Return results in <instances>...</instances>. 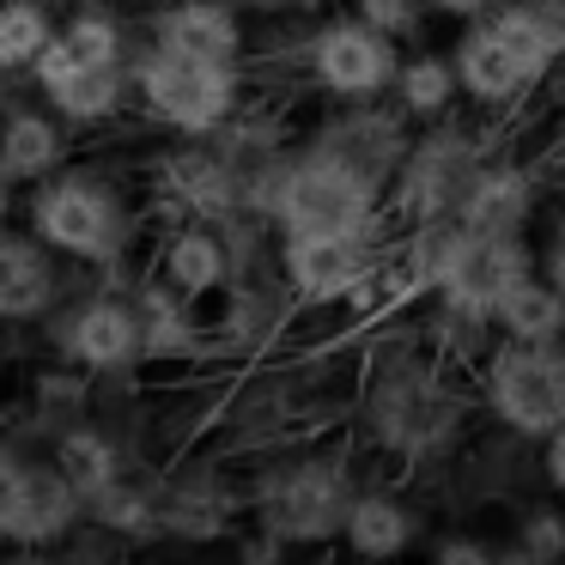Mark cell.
Instances as JSON below:
<instances>
[{"label": "cell", "mask_w": 565, "mask_h": 565, "mask_svg": "<svg viewBox=\"0 0 565 565\" xmlns=\"http://www.w3.org/2000/svg\"><path fill=\"white\" fill-rule=\"evenodd\" d=\"M31 468H38V444L13 438V431H0V547H13V541H19Z\"/></svg>", "instance_id": "28"}, {"label": "cell", "mask_w": 565, "mask_h": 565, "mask_svg": "<svg viewBox=\"0 0 565 565\" xmlns=\"http://www.w3.org/2000/svg\"><path fill=\"white\" fill-rule=\"evenodd\" d=\"M305 140L322 147V152H334V159L353 164V171L377 177V183L390 189L395 164H402L407 140H414V122H407L390 98H359V104H334Z\"/></svg>", "instance_id": "18"}, {"label": "cell", "mask_w": 565, "mask_h": 565, "mask_svg": "<svg viewBox=\"0 0 565 565\" xmlns=\"http://www.w3.org/2000/svg\"><path fill=\"white\" fill-rule=\"evenodd\" d=\"M249 13L237 0H159L147 19H140V38L164 43L177 55H195V62H220V67H244L249 74Z\"/></svg>", "instance_id": "17"}, {"label": "cell", "mask_w": 565, "mask_h": 565, "mask_svg": "<svg viewBox=\"0 0 565 565\" xmlns=\"http://www.w3.org/2000/svg\"><path fill=\"white\" fill-rule=\"evenodd\" d=\"M38 341L50 359L86 371V377H135L140 365V317L128 280H104V286H79L74 298L50 310L38 322Z\"/></svg>", "instance_id": "9"}, {"label": "cell", "mask_w": 565, "mask_h": 565, "mask_svg": "<svg viewBox=\"0 0 565 565\" xmlns=\"http://www.w3.org/2000/svg\"><path fill=\"white\" fill-rule=\"evenodd\" d=\"M147 201H152V213H164V225L171 220H213L220 225L232 213H249V183L207 135L201 140L177 135L147 164Z\"/></svg>", "instance_id": "12"}, {"label": "cell", "mask_w": 565, "mask_h": 565, "mask_svg": "<svg viewBox=\"0 0 565 565\" xmlns=\"http://www.w3.org/2000/svg\"><path fill=\"white\" fill-rule=\"evenodd\" d=\"M55 25H62V13L50 0H0V67L7 74H31V62L55 38Z\"/></svg>", "instance_id": "26"}, {"label": "cell", "mask_w": 565, "mask_h": 565, "mask_svg": "<svg viewBox=\"0 0 565 565\" xmlns=\"http://www.w3.org/2000/svg\"><path fill=\"white\" fill-rule=\"evenodd\" d=\"M359 462L347 444H292V450L268 456L262 475L244 487V511L262 535H274L286 553L329 547L341 535V516L359 492Z\"/></svg>", "instance_id": "3"}, {"label": "cell", "mask_w": 565, "mask_h": 565, "mask_svg": "<svg viewBox=\"0 0 565 565\" xmlns=\"http://www.w3.org/2000/svg\"><path fill=\"white\" fill-rule=\"evenodd\" d=\"M86 280L92 268L55 256L31 225H0V329H38Z\"/></svg>", "instance_id": "14"}, {"label": "cell", "mask_w": 565, "mask_h": 565, "mask_svg": "<svg viewBox=\"0 0 565 565\" xmlns=\"http://www.w3.org/2000/svg\"><path fill=\"white\" fill-rule=\"evenodd\" d=\"M274 268L298 310H341L347 292L390 268V237L383 225H353V232H274Z\"/></svg>", "instance_id": "10"}, {"label": "cell", "mask_w": 565, "mask_h": 565, "mask_svg": "<svg viewBox=\"0 0 565 565\" xmlns=\"http://www.w3.org/2000/svg\"><path fill=\"white\" fill-rule=\"evenodd\" d=\"M535 450H541V456H535V468H541V487H547L553 499L565 504V426H553L547 438L535 444Z\"/></svg>", "instance_id": "32"}, {"label": "cell", "mask_w": 565, "mask_h": 565, "mask_svg": "<svg viewBox=\"0 0 565 565\" xmlns=\"http://www.w3.org/2000/svg\"><path fill=\"white\" fill-rule=\"evenodd\" d=\"M249 213H262L274 232H353V225H390V189L298 140L256 171Z\"/></svg>", "instance_id": "4"}, {"label": "cell", "mask_w": 565, "mask_h": 565, "mask_svg": "<svg viewBox=\"0 0 565 565\" xmlns=\"http://www.w3.org/2000/svg\"><path fill=\"white\" fill-rule=\"evenodd\" d=\"M19 98H31V74H7V67H0V116L13 110Z\"/></svg>", "instance_id": "36"}, {"label": "cell", "mask_w": 565, "mask_h": 565, "mask_svg": "<svg viewBox=\"0 0 565 565\" xmlns=\"http://www.w3.org/2000/svg\"><path fill=\"white\" fill-rule=\"evenodd\" d=\"M426 535H431V516L407 487H395V480H359V492H353V504H347L341 535L334 541H341L353 559L390 565V559L419 553Z\"/></svg>", "instance_id": "16"}, {"label": "cell", "mask_w": 565, "mask_h": 565, "mask_svg": "<svg viewBox=\"0 0 565 565\" xmlns=\"http://www.w3.org/2000/svg\"><path fill=\"white\" fill-rule=\"evenodd\" d=\"M523 13L535 19L541 43L553 50V62L565 67V0H523Z\"/></svg>", "instance_id": "31"}, {"label": "cell", "mask_w": 565, "mask_h": 565, "mask_svg": "<svg viewBox=\"0 0 565 565\" xmlns=\"http://www.w3.org/2000/svg\"><path fill=\"white\" fill-rule=\"evenodd\" d=\"M152 274L164 286H177L183 298L207 305L220 298V286L232 280V249H225V232L213 220H171L164 225V244L152 256Z\"/></svg>", "instance_id": "23"}, {"label": "cell", "mask_w": 565, "mask_h": 565, "mask_svg": "<svg viewBox=\"0 0 565 565\" xmlns=\"http://www.w3.org/2000/svg\"><path fill=\"white\" fill-rule=\"evenodd\" d=\"M298 317V298L286 292L280 268H256V274H232L220 286V317L213 329V353H262L274 347Z\"/></svg>", "instance_id": "19"}, {"label": "cell", "mask_w": 565, "mask_h": 565, "mask_svg": "<svg viewBox=\"0 0 565 565\" xmlns=\"http://www.w3.org/2000/svg\"><path fill=\"white\" fill-rule=\"evenodd\" d=\"M426 553L438 565H462V559H504L499 541L487 535H462V529H438V535H426Z\"/></svg>", "instance_id": "30"}, {"label": "cell", "mask_w": 565, "mask_h": 565, "mask_svg": "<svg viewBox=\"0 0 565 565\" xmlns=\"http://www.w3.org/2000/svg\"><path fill=\"white\" fill-rule=\"evenodd\" d=\"M475 377L419 334L383 347L359 383V444L390 468H444L475 426Z\"/></svg>", "instance_id": "1"}, {"label": "cell", "mask_w": 565, "mask_h": 565, "mask_svg": "<svg viewBox=\"0 0 565 565\" xmlns=\"http://www.w3.org/2000/svg\"><path fill=\"white\" fill-rule=\"evenodd\" d=\"M395 62H402V43L383 38L377 25H365L353 7H341V13L310 19L298 74H305L310 92H322L329 104H359V98H390Z\"/></svg>", "instance_id": "11"}, {"label": "cell", "mask_w": 565, "mask_h": 565, "mask_svg": "<svg viewBox=\"0 0 565 565\" xmlns=\"http://www.w3.org/2000/svg\"><path fill=\"white\" fill-rule=\"evenodd\" d=\"M19 220L55 249L74 268H92L104 280H135V249H140V220L135 189L122 183V171L98 159H67L62 171L25 183V201H19Z\"/></svg>", "instance_id": "2"}, {"label": "cell", "mask_w": 565, "mask_h": 565, "mask_svg": "<svg viewBox=\"0 0 565 565\" xmlns=\"http://www.w3.org/2000/svg\"><path fill=\"white\" fill-rule=\"evenodd\" d=\"M19 201H25V183H13V177L0 171V225L19 220Z\"/></svg>", "instance_id": "37"}, {"label": "cell", "mask_w": 565, "mask_h": 565, "mask_svg": "<svg viewBox=\"0 0 565 565\" xmlns=\"http://www.w3.org/2000/svg\"><path fill=\"white\" fill-rule=\"evenodd\" d=\"M353 13L365 19V25H377L383 38H395V43H414L419 31L431 25L426 0H353Z\"/></svg>", "instance_id": "29"}, {"label": "cell", "mask_w": 565, "mask_h": 565, "mask_svg": "<svg viewBox=\"0 0 565 565\" xmlns=\"http://www.w3.org/2000/svg\"><path fill=\"white\" fill-rule=\"evenodd\" d=\"M541 189H547L541 164L516 159V152H492L468 183L456 220L475 225V232H529L541 213Z\"/></svg>", "instance_id": "21"}, {"label": "cell", "mask_w": 565, "mask_h": 565, "mask_svg": "<svg viewBox=\"0 0 565 565\" xmlns=\"http://www.w3.org/2000/svg\"><path fill=\"white\" fill-rule=\"evenodd\" d=\"M492 329L511 341H565V292L547 274H523L511 292L492 305Z\"/></svg>", "instance_id": "25"}, {"label": "cell", "mask_w": 565, "mask_h": 565, "mask_svg": "<svg viewBox=\"0 0 565 565\" xmlns=\"http://www.w3.org/2000/svg\"><path fill=\"white\" fill-rule=\"evenodd\" d=\"M390 104L414 128L419 122H438V116H450V110H462V86H456L450 50H407L402 62H395Z\"/></svg>", "instance_id": "24"}, {"label": "cell", "mask_w": 565, "mask_h": 565, "mask_svg": "<svg viewBox=\"0 0 565 565\" xmlns=\"http://www.w3.org/2000/svg\"><path fill=\"white\" fill-rule=\"evenodd\" d=\"M450 67H456V86H462V104L480 116H516L559 74L535 19L523 13V0H499L492 13L456 25Z\"/></svg>", "instance_id": "5"}, {"label": "cell", "mask_w": 565, "mask_h": 565, "mask_svg": "<svg viewBox=\"0 0 565 565\" xmlns=\"http://www.w3.org/2000/svg\"><path fill=\"white\" fill-rule=\"evenodd\" d=\"M492 7H499V0H426V13L444 19V25H468V19L492 13Z\"/></svg>", "instance_id": "33"}, {"label": "cell", "mask_w": 565, "mask_h": 565, "mask_svg": "<svg viewBox=\"0 0 565 565\" xmlns=\"http://www.w3.org/2000/svg\"><path fill=\"white\" fill-rule=\"evenodd\" d=\"M249 19H280V13H305V7H317V0H237Z\"/></svg>", "instance_id": "35"}, {"label": "cell", "mask_w": 565, "mask_h": 565, "mask_svg": "<svg viewBox=\"0 0 565 565\" xmlns=\"http://www.w3.org/2000/svg\"><path fill=\"white\" fill-rule=\"evenodd\" d=\"M487 419L523 444H541L553 426H565V341H499L468 371Z\"/></svg>", "instance_id": "8"}, {"label": "cell", "mask_w": 565, "mask_h": 565, "mask_svg": "<svg viewBox=\"0 0 565 565\" xmlns=\"http://www.w3.org/2000/svg\"><path fill=\"white\" fill-rule=\"evenodd\" d=\"M492 135L480 122H468L462 110L419 122L407 140L402 164L390 177V225H414V220H456L475 171L492 159Z\"/></svg>", "instance_id": "7"}, {"label": "cell", "mask_w": 565, "mask_h": 565, "mask_svg": "<svg viewBox=\"0 0 565 565\" xmlns=\"http://www.w3.org/2000/svg\"><path fill=\"white\" fill-rule=\"evenodd\" d=\"M74 147H79V135L38 98V92L19 98L13 110L0 116V171L13 177V183H38V177L62 171V164L74 159Z\"/></svg>", "instance_id": "22"}, {"label": "cell", "mask_w": 565, "mask_h": 565, "mask_svg": "<svg viewBox=\"0 0 565 565\" xmlns=\"http://www.w3.org/2000/svg\"><path fill=\"white\" fill-rule=\"evenodd\" d=\"M535 268H541V249H535L529 232H475V225H462L431 292L456 298V305H475V310H492L523 274H535Z\"/></svg>", "instance_id": "15"}, {"label": "cell", "mask_w": 565, "mask_h": 565, "mask_svg": "<svg viewBox=\"0 0 565 565\" xmlns=\"http://www.w3.org/2000/svg\"><path fill=\"white\" fill-rule=\"evenodd\" d=\"M504 559H535V565H559L565 559V504H523L511 516V541H499Z\"/></svg>", "instance_id": "27"}, {"label": "cell", "mask_w": 565, "mask_h": 565, "mask_svg": "<svg viewBox=\"0 0 565 565\" xmlns=\"http://www.w3.org/2000/svg\"><path fill=\"white\" fill-rule=\"evenodd\" d=\"M128 298H135V317H140V365L171 371L213 353V329L201 322V305L183 298L177 286H164L152 268L128 280Z\"/></svg>", "instance_id": "20"}, {"label": "cell", "mask_w": 565, "mask_h": 565, "mask_svg": "<svg viewBox=\"0 0 565 565\" xmlns=\"http://www.w3.org/2000/svg\"><path fill=\"white\" fill-rule=\"evenodd\" d=\"M128 92H135V116H147L152 128L201 140L249 104V74L135 38V50H128Z\"/></svg>", "instance_id": "6"}, {"label": "cell", "mask_w": 565, "mask_h": 565, "mask_svg": "<svg viewBox=\"0 0 565 565\" xmlns=\"http://www.w3.org/2000/svg\"><path fill=\"white\" fill-rule=\"evenodd\" d=\"M541 274H547V280L565 292V225L547 237V244H541Z\"/></svg>", "instance_id": "34"}, {"label": "cell", "mask_w": 565, "mask_h": 565, "mask_svg": "<svg viewBox=\"0 0 565 565\" xmlns=\"http://www.w3.org/2000/svg\"><path fill=\"white\" fill-rule=\"evenodd\" d=\"M31 92L62 116L74 135H98L116 128L135 110V92H128V62H86L74 55L62 38L43 43V55L31 62Z\"/></svg>", "instance_id": "13"}]
</instances>
